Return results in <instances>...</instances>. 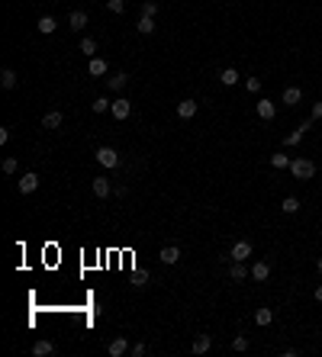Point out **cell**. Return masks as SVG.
I'll return each instance as SVG.
<instances>
[{
  "instance_id": "38",
  "label": "cell",
  "mask_w": 322,
  "mask_h": 357,
  "mask_svg": "<svg viewBox=\"0 0 322 357\" xmlns=\"http://www.w3.org/2000/svg\"><path fill=\"white\" fill-rule=\"evenodd\" d=\"M313 296H316V303H322V283L316 287V293H313Z\"/></svg>"
},
{
  "instance_id": "3",
  "label": "cell",
  "mask_w": 322,
  "mask_h": 357,
  "mask_svg": "<svg viewBox=\"0 0 322 357\" xmlns=\"http://www.w3.org/2000/svg\"><path fill=\"white\" fill-rule=\"evenodd\" d=\"M309 129H313V119H303V123H300V126H296V129H293V132H290L287 138H283V145H287V148H293V145H300V142H303V135L309 132Z\"/></svg>"
},
{
  "instance_id": "4",
  "label": "cell",
  "mask_w": 322,
  "mask_h": 357,
  "mask_svg": "<svg viewBox=\"0 0 322 357\" xmlns=\"http://www.w3.org/2000/svg\"><path fill=\"white\" fill-rule=\"evenodd\" d=\"M110 113H113V119H119V123H123V119H129V113H132V103H129L126 97H116V100L110 103Z\"/></svg>"
},
{
  "instance_id": "33",
  "label": "cell",
  "mask_w": 322,
  "mask_h": 357,
  "mask_svg": "<svg viewBox=\"0 0 322 357\" xmlns=\"http://www.w3.org/2000/svg\"><path fill=\"white\" fill-rule=\"evenodd\" d=\"M232 351H238V354L248 351V338H245V335H235V338H232Z\"/></svg>"
},
{
  "instance_id": "8",
  "label": "cell",
  "mask_w": 322,
  "mask_h": 357,
  "mask_svg": "<svg viewBox=\"0 0 322 357\" xmlns=\"http://www.w3.org/2000/svg\"><path fill=\"white\" fill-rule=\"evenodd\" d=\"M158 257H161V264H177V261H181V248L177 245H164L158 251Z\"/></svg>"
},
{
  "instance_id": "11",
  "label": "cell",
  "mask_w": 322,
  "mask_h": 357,
  "mask_svg": "<svg viewBox=\"0 0 322 357\" xmlns=\"http://www.w3.org/2000/svg\"><path fill=\"white\" fill-rule=\"evenodd\" d=\"M62 123H65L62 110H49V113L42 116V129H62Z\"/></svg>"
},
{
  "instance_id": "27",
  "label": "cell",
  "mask_w": 322,
  "mask_h": 357,
  "mask_svg": "<svg viewBox=\"0 0 322 357\" xmlns=\"http://www.w3.org/2000/svg\"><path fill=\"white\" fill-rule=\"evenodd\" d=\"M300 206H303V203H300V200H296V196H287V200H283V203H280V209L287 212V216H293V212H300Z\"/></svg>"
},
{
  "instance_id": "23",
  "label": "cell",
  "mask_w": 322,
  "mask_h": 357,
  "mask_svg": "<svg viewBox=\"0 0 322 357\" xmlns=\"http://www.w3.org/2000/svg\"><path fill=\"white\" fill-rule=\"evenodd\" d=\"M210 348H213V338L210 335H197L194 338V354H206Z\"/></svg>"
},
{
  "instance_id": "18",
  "label": "cell",
  "mask_w": 322,
  "mask_h": 357,
  "mask_svg": "<svg viewBox=\"0 0 322 357\" xmlns=\"http://www.w3.org/2000/svg\"><path fill=\"white\" fill-rule=\"evenodd\" d=\"M274 113H277V103H274V100H258V116L261 119H274Z\"/></svg>"
},
{
  "instance_id": "17",
  "label": "cell",
  "mask_w": 322,
  "mask_h": 357,
  "mask_svg": "<svg viewBox=\"0 0 322 357\" xmlns=\"http://www.w3.org/2000/svg\"><path fill=\"white\" fill-rule=\"evenodd\" d=\"M68 23H71V29H74V32H81V29L87 26V13H84V10H71Z\"/></svg>"
},
{
  "instance_id": "32",
  "label": "cell",
  "mask_w": 322,
  "mask_h": 357,
  "mask_svg": "<svg viewBox=\"0 0 322 357\" xmlns=\"http://www.w3.org/2000/svg\"><path fill=\"white\" fill-rule=\"evenodd\" d=\"M106 7H110V13H126V0H106Z\"/></svg>"
},
{
  "instance_id": "2",
  "label": "cell",
  "mask_w": 322,
  "mask_h": 357,
  "mask_svg": "<svg viewBox=\"0 0 322 357\" xmlns=\"http://www.w3.org/2000/svg\"><path fill=\"white\" fill-rule=\"evenodd\" d=\"M97 164H103L106 171L119 168V151H116V148H110V145H100V148H97Z\"/></svg>"
},
{
  "instance_id": "29",
  "label": "cell",
  "mask_w": 322,
  "mask_h": 357,
  "mask_svg": "<svg viewBox=\"0 0 322 357\" xmlns=\"http://www.w3.org/2000/svg\"><path fill=\"white\" fill-rule=\"evenodd\" d=\"M158 0H145V4H142V16H158Z\"/></svg>"
},
{
  "instance_id": "6",
  "label": "cell",
  "mask_w": 322,
  "mask_h": 357,
  "mask_svg": "<svg viewBox=\"0 0 322 357\" xmlns=\"http://www.w3.org/2000/svg\"><path fill=\"white\" fill-rule=\"evenodd\" d=\"M271 277V264H268V261H255V264H252V280L255 283H264Z\"/></svg>"
},
{
  "instance_id": "37",
  "label": "cell",
  "mask_w": 322,
  "mask_h": 357,
  "mask_svg": "<svg viewBox=\"0 0 322 357\" xmlns=\"http://www.w3.org/2000/svg\"><path fill=\"white\" fill-rule=\"evenodd\" d=\"M313 119H322V100L313 103Z\"/></svg>"
},
{
  "instance_id": "39",
  "label": "cell",
  "mask_w": 322,
  "mask_h": 357,
  "mask_svg": "<svg viewBox=\"0 0 322 357\" xmlns=\"http://www.w3.org/2000/svg\"><path fill=\"white\" fill-rule=\"evenodd\" d=\"M316 270H319V273H322V257H319V261H316Z\"/></svg>"
},
{
  "instance_id": "13",
  "label": "cell",
  "mask_w": 322,
  "mask_h": 357,
  "mask_svg": "<svg viewBox=\"0 0 322 357\" xmlns=\"http://www.w3.org/2000/svg\"><path fill=\"white\" fill-rule=\"evenodd\" d=\"M106 351H110V357H123V354H129V341L126 338H113L110 344H106Z\"/></svg>"
},
{
  "instance_id": "9",
  "label": "cell",
  "mask_w": 322,
  "mask_h": 357,
  "mask_svg": "<svg viewBox=\"0 0 322 357\" xmlns=\"http://www.w3.org/2000/svg\"><path fill=\"white\" fill-rule=\"evenodd\" d=\"M90 190H93V196H97V200H106V196L113 193V187H110V181H106V177H97V181L90 184Z\"/></svg>"
},
{
  "instance_id": "22",
  "label": "cell",
  "mask_w": 322,
  "mask_h": 357,
  "mask_svg": "<svg viewBox=\"0 0 322 357\" xmlns=\"http://www.w3.org/2000/svg\"><path fill=\"white\" fill-rule=\"evenodd\" d=\"M219 81L225 87H232V84H238V81H242V74H238L235 68H222V74H219Z\"/></svg>"
},
{
  "instance_id": "31",
  "label": "cell",
  "mask_w": 322,
  "mask_h": 357,
  "mask_svg": "<svg viewBox=\"0 0 322 357\" xmlns=\"http://www.w3.org/2000/svg\"><path fill=\"white\" fill-rule=\"evenodd\" d=\"M110 103H113V100H103V97H97V100L90 103V110H93V113H106V110H110Z\"/></svg>"
},
{
  "instance_id": "30",
  "label": "cell",
  "mask_w": 322,
  "mask_h": 357,
  "mask_svg": "<svg viewBox=\"0 0 322 357\" xmlns=\"http://www.w3.org/2000/svg\"><path fill=\"white\" fill-rule=\"evenodd\" d=\"M132 283H136V290H145V287H151V277H148V273H136Z\"/></svg>"
},
{
  "instance_id": "21",
  "label": "cell",
  "mask_w": 322,
  "mask_h": 357,
  "mask_svg": "<svg viewBox=\"0 0 322 357\" xmlns=\"http://www.w3.org/2000/svg\"><path fill=\"white\" fill-rule=\"evenodd\" d=\"M35 29H39L42 35H52V32L58 29V23H55V16H42L39 23H35Z\"/></svg>"
},
{
  "instance_id": "7",
  "label": "cell",
  "mask_w": 322,
  "mask_h": 357,
  "mask_svg": "<svg viewBox=\"0 0 322 357\" xmlns=\"http://www.w3.org/2000/svg\"><path fill=\"white\" fill-rule=\"evenodd\" d=\"M35 187H39V174H35V171L20 177V193H35Z\"/></svg>"
},
{
  "instance_id": "36",
  "label": "cell",
  "mask_w": 322,
  "mask_h": 357,
  "mask_svg": "<svg viewBox=\"0 0 322 357\" xmlns=\"http://www.w3.org/2000/svg\"><path fill=\"white\" fill-rule=\"evenodd\" d=\"M0 168H4V174H16V158H4Z\"/></svg>"
},
{
  "instance_id": "1",
  "label": "cell",
  "mask_w": 322,
  "mask_h": 357,
  "mask_svg": "<svg viewBox=\"0 0 322 357\" xmlns=\"http://www.w3.org/2000/svg\"><path fill=\"white\" fill-rule=\"evenodd\" d=\"M287 171L293 174V181H313V174H316V164L309 161V158H293Z\"/></svg>"
},
{
  "instance_id": "20",
  "label": "cell",
  "mask_w": 322,
  "mask_h": 357,
  "mask_svg": "<svg viewBox=\"0 0 322 357\" xmlns=\"http://www.w3.org/2000/svg\"><path fill=\"white\" fill-rule=\"evenodd\" d=\"M0 84H4V90H13L16 87V71L13 68H4V71H0Z\"/></svg>"
},
{
  "instance_id": "35",
  "label": "cell",
  "mask_w": 322,
  "mask_h": 357,
  "mask_svg": "<svg viewBox=\"0 0 322 357\" xmlns=\"http://www.w3.org/2000/svg\"><path fill=\"white\" fill-rule=\"evenodd\" d=\"M245 90L248 93H258L261 90V77H245Z\"/></svg>"
},
{
  "instance_id": "26",
  "label": "cell",
  "mask_w": 322,
  "mask_h": 357,
  "mask_svg": "<svg viewBox=\"0 0 322 357\" xmlns=\"http://www.w3.org/2000/svg\"><path fill=\"white\" fill-rule=\"evenodd\" d=\"M81 52H84L87 58H93V55H97V39H90V35H84V39H81Z\"/></svg>"
},
{
  "instance_id": "12",
  "label": "cell",
  "mask_w": 322,
  "mask_h": 357,
  "mask_svg": "<svg viewBox=\"0 0 322 357\" xmlns=\"http://www.w3.org/2000/svg\"><path fill=\"white\" fill-rule=\"evenodd\" d=\"M197 110H200L197 100H181V103H177V116H181V119H194Z\"/></svg>"
},
{
  "instance_id": "28",
  "label": "cell",
  "mask_w": 322,
  "mask_h": 357,
  "mask_svg": "<svg viewBox=\"0 0 322 357\" xmlns=\"http://www.w3.org/2000/svg\"><path fill=\"white\" fill-rule=\"evenodd\" d=\"M255 322L258 325H271L274 322V312H271V309H255Z\"/></svg>"
},
{
  "instance_id": "34",
  "label": "cell",
  "mask_w": 322,
  "mask_h": 357,
  "mask_svg": "<svg viewBox=\"0 0 322 357\" xmlns=\"http://www.w3.org/2000/svg\"><path fill=\"white\" fill-rule=\"evenodd\" d=\"M129 354H132V357H145V354H148V344L139 341V344H132V348H129Z\"/></svg>"
},
{
  "instance_id": "15",
  "label": "cell",
  "mask_w": 322,
  "mask_h": 357,
  "mask_svg": "<svg viewBox=\"0 0 322 357\" xmlns=\"http://www.w3.org/2000/svg\"><path fill=\"white\" fill-rule=\"evenodd\" d=\"M32 354H35V357H52V354H55V344H52L49 338H42V341L32 344Z\"/></svg>"
},
{
  "instance_id": "24",
  "label": "cell",
  "mask_w": 322,
  "mask_h": 357,
  "mask_svg": "<svg viewBox=\"0 0 322 357\" xmlns=\"http://www.w3.org/2000/svg\"><path fill=\"white\" fill-rule=\"evenodd\" d=\"M290 161H293L290 154H280V151H277V154H271V168H274V171H283V168H290Z\"/></svg>"
},
{
  "instance_id": "16",
  "label": "cell",
  "mask_w": 322,
  "mask_h": 357,
  "mask_svg": "<svg viewBox=\"0 0 322 357\" xmlns=\"http://www.w3.org/2000/svg\"><path fill=\"white\" fill-rule=\"evenodd\" d=\"M300 100H303V90L300 87H287V90H283V97H280L283 106H296Z\"/></svg>"
},
{
  "instance_id": "19",
  "label": "cell",
  "mask_w": 322,
  "mask_h": 357,
  "mask_svg": "<svg viewBox=\"0 0 322 357\" xmlns=\"http://www.w3.org/2000/svg\"><path fill=\"white\" fill-rule=\"evenodd\" d=\"M126 84H129V74H123V71H119V74H113V77H106V87H110V90H116V93L123 90Z\"/></svg>"
},
{
  "instance_id": "10",
  "label": "cell",
  "mask_w": 322,
  "mask_h": 357,
  "mask_svg": "<svg viewBox=\"0 0 322 357\" xmlns=\"http://www.w3.org/2000/svg\"><path fill=\"white\" fill-rule=\"evenodd\" d=\"M106 68H110V65H106V58H100V55H93L90 62H87L90 77H103V74H106Z\"/></svg>"
},
{
  "instance_id": "5",
  "label": "cell",
  "mask_w": 322,
  "mask_h": 357,
  "mask_svg": "<svg viewBox=\"0 0 322 357\" xmlns=\"http://www.w3.org/2000/svg\"><path fill=\"white\" fill-rule=\"evenodd\" d=\"M248 257H252V242H235L229 251V261H248Z\"/></svg>"
},
{
  "instance_id": "25",
  "label": "cell",
  "mask_w": 322,
  "mask_h": 357,
  "mask_svg": "<svg viewBox=\"0 0 322 357\" xmlns=\"http://www.w3.org/2000/svg\"><path fill=\"white\" fill-rule=\"evenodd\" d=\"M136 29H139L142 35H151V32H155V16H139Z\"/></svg>"
},
{
  "instance_id": "14",
  "label": "cell",
  "mask_w": 322,
  "mask_h": 357,
  "mask_svg": "<svg viewBox=\"0 0 322 357\" xmlns=\"http://www.w3.org/2000/svg\"><path fill=\"white\" fill-rule=\"evenodd\" d=\"M229 277H232V280H248V277H252V270L245 267V261H232V267H229Z\"/></svg>"
}]
</instances>
